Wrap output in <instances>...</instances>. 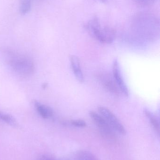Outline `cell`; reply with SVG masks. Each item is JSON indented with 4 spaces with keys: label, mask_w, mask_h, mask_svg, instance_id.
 <instances>
[{
    "label": "cell",
    "mask_w": 160,
    "mask_h": 160,
    "mask_svg": "<svg viewBox=\"0 0 160 160\" xmlns=\"http://www.w3.org/2000/svg\"><path fill=\"white\" fill-rule=\"evenodd\" d=\"M8 63L14 72L22 77H29L34 73L35 66L31 58L14 52H7Z\"/></svg>",
    "instance_id": "cell-1"
},
{
    "label": "cell",
    "mask_w": 160,
    "mask_h": 160,
    "mask_svg": "<svg viewBox=\"0 0 160 160\" xmlns=\"http://www.w3.org/2000/svg\"><path fill=\"white\" fill-rule=\"evenodd\" d=\"M85 27L91 36L101 43L111 44L115 38L116 32L115 29L108 26L102 28L98 18L89 21Z\"/></svg>",
    "instance_id": "cell-2"
},
{
    "label": "cell",
    "mask_w": 160,
    "mask_h": 160,
    "mask_svg": "<svg viewBox=\"0 0 160 160\" xmlns=\"http://www.w3.org/2000/svg\"><path fill=\"white\" fill-rule=\"evenodd\" d=\"M98 110L114 131L122 135L126 134V130L124 126L110 110L106 107L99 106L98 108Z\"/></svg>",
    "instance_id": "cell-3"
},
{
    "label": "cell",
    "mask_w": 160,
    "mask_h": 160,
    "mask_svg": "<svg viewBox=\"0 0 160 160\" xmlns=\"http://www.w3.org/2000/svg\"><path fill=\"white\" fill-rule=\"evenodd\" d=\"M89 115L103 135L111 138L114 136L113 129L101 115H99L94 111H91L89 113Z\"/></svg>",
    "instance_id": "cell-4"
},
{
    "label": "cell",
    "mask_w": 160,
    "mask_h": 160,
    "mask_svg": "<svg viewBox=\"0 0 160 160\" xmlns=\"http://www.w3.org/2000/svg\"><path fill=\"white\" fill-rule=\"evenodd\" d=\"M113 75L114 80L120 89V92L126 97H128L129 95L128 88L122 78L119 63L116 59L114 61L113 63Z\"/></svg>",
    "instance_id": "cell-5"
},
{
    "label": "cell",
    "mask_w": 160,
    "mask_h": 160,
    "mask_svg": "<svg viewBox=\"0 0 160 160\" xmlns=\"http://www.w3.org/2000/svg\"><path fill=\"white\" fill-rule=\"evenodd\" d=\"M70 62L73 73L75 75L76 79L80 82H84V78L80 67V63L79 57L76 55H71L70 57Z\"/></svg>",
    "instance_id": "cell-6"
},
{
    "label": "cell",
    "mask_w": 160,
    "mask_h": 160,
    "mask_svg": "<svg viewBox=\"0 0 160 160\" xmlns=\"http://www.w3.org/2000/svg\"><path fill=\"white\" fill-rule=\"evenodd\" d=\"M110 76L107 75H102L100 76V80L103 86L111 92L116 95H118L120 93V90L118 88L115 82H114Z\"/></svg>",
    "instance_id": "cell-7"
},
{
    "label": "cell",
    "mask_w": 160,
    "mask_h": 160,
    "mask_svg": "<svg viewBox=\"0 0 160 160\" xmlns=\"http://www.w3.org/2000/svg\"><path fill=\"white\" fill-rule=\"evenodd\" d=\"M34 105L38 113L43 118H49L53 115V111L49 106L43 104L38 101H34Z\"/></svg>",
    "instance_id": "cell-8"
},
{
    "label": "cell",
    "mask_w": 160,
    "mask_h": 160,
    "mask_svg": "<svg viewBox=\"0 0 160 160\" xmlns=\"http://www.w3.org/2000/svg\"><path fill=\"white\" fill-rule=\"evenodd\" d=\"M75 160H98L95 156L89 151L81 150L76 153Z\"/></svg>",
    "instance_id": "cell-9"
},
{
    "label": "cell",
    "mask_w": 160,
    "mask_h": 160,
    "mask_svg": "<svg viewBox=\"0 0 160 160\" xmlns=\"http://www.w3.org/2000/svg\"><path fill=\"white\" fill-rule=\"evenodd\" d=\"M0 119L12 127L18 126V122L14 117L2 111H0Z\"/></svg>",
    "instance_id": "cell-10"
},
{
    "label": "cell",
    "mask_w": 160,
    "mask_h": 160,
    "mask_svg": "<svg viewBox=\"0 0 160 160\" xmlns=\"http://www.w3.org/2000/svg\"><path fill=\"white\" fill-rule=\"evenodd\" d=\"M145 114L146 115L147 118L150 120L151 125L154 128V129L158 133L160 132V125L158 120L157 119L155 116L149 110L145 109L144 110Z\"/></svg>",
    "instance_id": "cell-11"
},
{
    "label": "cell",
    "mask_w": 160,
    "mask_h": 160,
    "mask_svg": "<svg viewBox=\"0 0 160 160\" xmlns=\"http://www.w3.org/2000/svg\"><path fill=\"white\" fill-rule=\"evenodd\" d=\"M32 6V0H20L19 11L23 15L27 14L30 11Z\"/></svg>",
    "instance_id": "cell-12"
},
{
    "label": "cell",
    "mask_w": 160,
    "mask_h": 160,
    "mask_svg": "<svg viewBox=\"0 0 160 160\" xmlns=\"http://www.w3.org/2000/svg\"><path fill=\"white\" fill-rule=\"evenodd\" d=\"M135 4L141 7H148L153 5L157 0H132Z\"/></svg>",
    "instance_id": "cell-13"
},
{
    "label": "cell",
    "mask_w": 160,
    "mask_h": 160,
    "mask_svg": "<svg viewBox=\"0 0 160 160\" xmlns=\"http://www.w3.org/2000/svg\"><path fill=\"white\" fill-rule=\"evenodd\" d=\"M71 124L73 126L79 128H84L86 126V124L85 121L81 119H76L72 120L70 121Z\"/></svg>",
    "instance_id": "cell-14"
},
{
    "label": "cell",
    "mask_w": 160,
    "mask_h": 160,
    "mask_svg": "<svg viewBox=\"0 0 160 160\" xmlns=\"http://www.w3.org/2000/svg\"><path fill=\"white\" fill-rule=\"evenodd\" d=\"M38 160H57L49 156H44L39 158Z\"/></svg>",
    "instance_id": "cell-15"
}]
</instances>
